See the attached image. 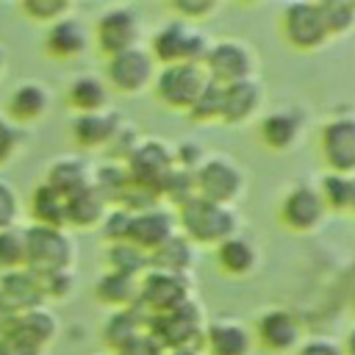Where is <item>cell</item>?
<instances>
[{
	"mask_svg": "<svg viewBox=\"0 0 355 355\" xmlns=\"http://www.w3.org/2000/svg\"><path fill=\"white\" fill-rule=\"evenodd\" d=\"M178 227L194 247H219L239 233V216L230 205L191 197L178 208Z\"/></svg>",
	"mask_w": 355,
	"mask_h": 355,
	"instance_id": "6da1fadb",
	"label": "cell"
},
{
	"mask_svg": "<svg viewBox=\"0 0 355 355\" xmlns=\"http://www.w3.org/2000/svg\"><path fill=\"white\" fill-rule=\"evenodd\" d=\"M75 263V241L67 227L28 225L25 227V269L39 277H50L72 269Z\"/></svg>",
	"mask_w": 355,
	"mask_h": 355,
	"instance_id": "7a4b0ae2",
	"label": "cell"
},
{
	"mask_svg": "<svg viewBox=\"0 0 355 355\" xmlns=\"http://www.w3.org/2000/svg\"><path fill=\"white\" fill-rule=\"evenodd\" d=\"M205 313L202 305L191 297L189 302L166 311V313H155L150 316L147 333L158 341V347L166 349H202V338H205Z\"/></svg>",
	"mask_w": 355,
	"mask_h": 355,
	"instance_id": "3957f363",
	"label": "cell"
},
{
	"mask_svg": "<svg viewBox=\"0 0 355 355\" xmlns=\"http://www.w3.org/2000/svg\"><path fill=\"white\" fill-rule=\"evenodd\" d=\"M147 50L153 53L158 67H166V64H202L208 50H211V39L197 25L175 17V19L164 22L153 33Z\"/></svg>",
	"mask_w": 355,
	"mask_h": 355,
	"instance_id": "277c9868",
	"label": "cell"
},
{
	"mask_svg": "<svg viewBox=\"0 0 355 355\" xmlns=\"http://www.w3.org/2000/svg\"><path fill=\"white\" fill-rule=\"evenodd\" d=\"M208 86H211V78L202 64H166V67H158L153 80L155 97L166 108L186 111V114L205 94Z\"/></svg>",
	"mask_w": 355,
	"mask_h": 355,
	"instance_id": "5b68a950",
	"label": "cell"
},
{
	"mask_svg": "<svg viewBox=\"0 0 355 355\" xmlns=\"http://www.w3.org/2000/svg\"><path fill=\"white\" fill-rule=\"evenodd\" d=\"M194 186L197 197L233 208V202L244 194V172L233 158L216 153L200 164V169L194 172Z\"/></svg>",
	"mask_w": 355,
	"mask_h": 355,
	"instance_id": "8992f818",
	"label": "cell"
},
{
	"mask_svg": "<svg viewBox=\"0 0 355 355\" xmlns=\"http://www.w3.org/2000/svg\"><path fill=\"white\" fill-rule=\"evenodd\" d=\"M280 33H283L286 44L300 53H313V50L324 47L330 39L322 11H319V3H311V0H297L283 8Z\"/></svg>",
	"mask_w": 355,
	"mask_h": 355,
	"instance_id": "52a82bcc",
	"label": "cell"
},
{
	"mask_svg": "<svg viewBox=\"0 0 355 355\" xmlns=\"http://www.w3.org/2000/svg\"><path fill=\"white\" fill-rule=\"evenodd\" d=\"M125 166H128V175H130L133 183H139L144 189H153L158 197H161L164 183L178 169L175 150L161 139H141L139 147L128 155Z\"/></svg>",
	"mask_w": 355,
	"mask_h": 355,
	"instance_id": "ba28073f",
	"label": "cell"
},
{
	"mask_svg": "<svg viewBox=\"0 0 355 355\" xmlns=\"http://www.w3.org/2000/svg\"><path fill=\"white\" fill-rule=\"evenodd\" d=\"M139 39H141V17L130 6H111L94 22V44L105 58L139 47Z\"/></svg>",
	"mask_w": 355,
	"mask_h": 355,
	"instance_id": "9c48e42d",
	"label": "cell"
},
{
	"mask_svg": "<svg viewBox=\"0 0 355 355\" xmlns=\"http://www.w3.org/2000/svg\"><path fill=\"white\" fill-rule=\"evenodd\" d=\"M158 64L147 47H133L105 58V83L122 94H139L153 86Z\"/></svg>",
	"mask_w": 355,
	"mask_h": 355,
	"instance_id": "30bf717a",
	"label": "cell"
},
{
	"mask_svg": "<svg viewBox=\"0 0 355 355\" xmlns=\"http://www.w3.org/2000/svg\"><path fill=\"white\" fill-rule=\"evenodd\" d=\"M202 67H205L211 83L230 86L239 80H250L255 75V55L239 39H219V42H211V50H208Z\"/></svg>",
	"mask_w": 355,
	"mask_h": 355,
	"instance_id": "8fae6325",
	"label": "cell"
},
{
	"mask_svg": "<svg viewBox=\"0 0 355 355\" xmlns=\"http://www.w3.org/2000/svg\"><path fill=\"white\" fill-rule=\"evenodd\" d=\"M319 155L327 172L355 175V114H338L319 130Z\"/></svg>",
	"mask_w": 355,
	"mask_h": 355,
	"instance_id": "7c38bea8",
	"label": "cell"
},
{
	"mask_svg": "<svg viewBox=\"0 0 355 355\" xmlns=\"http://www.w3.org/2000/svg\"><path fill=\"white\" fill-rule=\"evenodd\" d=\"M191 297H194L191 294V277L161 272V269H147L139 277V302L150 316L166 313L178 305L189 302Z\"/></svg>",
	"mask_w": 355,
	"mask_h": 355,
	"instance_id": "4fadbf2b",
	"label": "cell"
},
{
	"mask_svg": "<svg viewBox=\"0 0 355 355\" xmlns=\"http://www.w3.org/2000/svg\"><path fill=\"white\" fill-rule=\"evenodd\" d=\"M324 202L319 197V189L311 186V183H297L291 186L283 200H280V208H277V216H280V225L288 227L291 233H311L316 230L322 222H324Z\"/></svg>",
	"mask_w": 355,
	"mask_h": 355,
	"instance_id": "5bb4252c",
	"label": "cell"
},
{
	"mask_svg": "<svg viewBox=\"0 0 355 355\" xmlns=\"http://www.w3.org/2000/svg\"><path fill=\"white\" fill-rule=\"evenodd\" d=\"M300 336H302L300 319L286 308L263 311L258 316V322H255V330H252V338L258 341V347L272 352V355H283V352L297 349L300 347Z\"/></svg>",
	"mask_w": 355,
	"mask_h": 355,
	"instance_id": "9a60e30c",
	"label": "cell"
},
{
	"mask_svg": "<svg viewBox=\"0 0 355 355\" xmlns=\"http://www.w3.org/2000/svg\"><path fill=\"white\" fill-rule=\"evenodd\" d=\"M178 233V219L164 211V208H147V211H139L133 214V222H130V233H128V241L136 244L139 250H144L147 255L155 252L161 244H166L172 236Z\"/></svg>",
	"mask_w": 355,
	"mask_h": 355,
	"instance_id": "2e32d148",
	"label": "cell"
},
{
	"mask_svg": "<svg viewBox=\"0 0 355 355\" xmlns=\"http://www.w3.org/2000/svg\"><path fill=\"white\" fill-rule=\"evenodd\" d=\"M147 324H150V313L141 308V302H136V305H130V308L111 311V313L103 319L100 336H103V344H105L111 352H119V349H125L128 344H133L139 336H144V333H147Z\"/></svg>",
	"mask_w": 355,
	"mask_h": 355,
	"instance_id": "e0dca14e",
	"label": "cell"
},
{
	"mask_svg": "<svg viewBox=\"0 0 355 355\" xmlns=\"http://www.w3.org/2000/svg\"><path fill=\"white\" fill-rule=\"evenodd\" d=\"M302 125H305V119L297 108H275L261 116L258 136H261L263 147H269L272 153H286L300 141Z\"/></svg>",
	"mask_w": 355,
	"mask_h": 355,
	"instance_id": "ac0fdd59",
	"label": "cell"
},
{
	"mask_svg": "<svg viewBox=\"0 0 355 355\" xmlns=\"http://www.w3.org/2000/svg\"><path fill=\"white\" fill-rule=\"evenodd\" d=\"M89 50V31L80 19L64 17L44 31V53L58 61H75Z\"/></svg>",
	"mask_w": 355,
	"mask_h": 355,
	"instance_id": "d6986e66",
	"label": "cell"
},
{
	"mask_svg": "<svg viewBox=\"0 0 355 355\" xmlns=\"http://www.w3.org/2000/svg\"><path fill=\"white\" fill-rule=\"evenodd\" d=\"M252 333L239 319H211L202 338L205 355H250Z\"/></svg>",
	"mask_w": 355,
	"mask_h": 355,
	"instance_id": "ffe728a7",
	"label": "cell"
},
{
	"mask_svg": "<svg viewBox=\"0 0 355 355\" xmlns=\"http://www.w3.org/2000/svg\"><path fill=\"white\" fill-rule=\"evenodd\" d=\"M0 294H3L19 313L33 311V308H44V302H47L44 280H42L36 272L25 269V266L0 275Z\"/></svg>",
	"mask_w": 355,
	"mask_h": 355,
	"instance_id": "44dd1931",
	"label": "cell"
},
{
	"mask_svg": "<svg viewBox=\"0 0 355 355\" xmlns=\"http://www.w3.org/2000/svg\"><path fill=\"white\" fill-rule=\"evenodd\" d=\"M263 105V89L255 78L222 86V122L244 125L250 122Z\"/></svg>",
	"mask_w": 355,
	"mask_h": 355,
	"instance_id": "7402d4cb",
	"label": "cell"
},
{
	"mask_svg": "<svg viewBox=\"0 0 355 355\" xmlns=\"http://www.w3.org/2000/svg\"><path fill=\"white\" fill-rule=\"evenodd\" d=\"M44 183L50 189H55L58 194L72 197V194L94 186V169L80 155H61V158H55L50 164V169L44 175Z\"/></svg>",
	"mask_w": 355,
	"mask_h": 355,
	"instance_id": "603a6c76",
	"label": "cell"
},
{
	"mask_svg": "<svg viewBox=\"0 0 355 355\" xmlns=\"http://www.w3.org/2000/svg\"><path fill=\"white\" fill-rule=\"evenodd\" d=\"M122 116L116 111H97V114H78L72 119V139L83 150H105L119 128Z\"/></svg>",
	"mask_w": 355,
	"mask_h": 355,
	"instance_id": "cb8c5ba5",
	"label": "cell"
},
{
	"mask_svg": "<svg viewBox=\"0 0 355 355\" xmlns=\"http://www.w3.org/2000/svg\"><path fill=\"white\" fill-rule=\"evenodd\" d=\"M47 108H50V92L39 80L17 83L14 92L8 94V103H6L8 119L11 122H19V125H28V122L42 119L47 114Z\"/></svg>",
	"mask_w": 355,
	"mask_h": 355,
	"instance_id": "d4e9b609",
	"label": "cell"
},
{
	"mask_svg": "<svg viewBox=\"0 0 355 355\" xmlns=\"http://www.w3.org/2000/svg\"><path fill=\"white\" fill-rule=\"evenodd\" d=\"M94 300L111 311H122L139 302V277L105 269L94 283Z\"/></svg>",
	"mask_w": 355,
	"mask_h": 355,
	"instance_id": "484cf974",
	"label": "cell"
},
{
	"mask_svg": "<svg viewBox=\"0 0 355 355\" xmlns=\"http://www.w3.org/2000/svg\"><path fill=\"white\" fill-rule=\"evenodd\" d=\"M194 263H197V247L183 233H175L166 244H161L155 252H150V269L191 277Z\"/></svg>",
	"mask_w": 355,
	"mask_h": 355,
	"instance_id": "4316f807",
	"label": "cell"
},
{
	"mask_svg": "<svg viewBox=\"0 0 355 355\" xmlns=\"http://www.w3.org/2000/svg\"><path fill=\"white\" fill-rule=\"evenodd\" d=\"M216 263L230 277H247L258 266V250L247 236L236 233L216 247Z\"/></svg>",
	"mask_w": 355,
	"mask_h": 355,
	"instance_id": "83f0119b",
	"label": "cell"
},
{
	"mask_svg": "<svg viewBox=\"0 0 355 355\" xmlns=\"http://www.w3.org/2000/svg\"><path fill=\"white\" fill-rule=\"evenodd\" d=\"M67 100H69V105H72L78 114H97V111H105V108H108L111 92H108L105 78L92 75V72H83V75H78V78L69 83Z\"/></svg>",
	"mask_w": 355,
	"mask_h": 355,
	"instance_id": "f1b7e54d",
	"label": "cell"
},
{
	"mask_svg": "<svg viewBox=\"0 0 355 355\" xmlns=\"http://www.w3.org/2000/svg\"><path fill=\"white\" fill-rule=\"evenodd\" d=\"M108 208L111 205L105 202V197L94 186H89V189L67 197V225H72V227H97V225H103Z\"/></svg>",
	"mask_w": 355,
	"mask_h": 355,
	"instance_id": "f546056e",
	"label": "cell"
},
{
	"mask_svg": "<svg viewBox=\"0 0 355 355\" xmlns=\"http://www.w3.org/2000/svg\"><path fill=\"white\" fill-rule=\"evenodd\" d=\"M31 216H33V225L67 227V197L42 180L31 191Z\"/></svg>",
	"mask_w": 355,
	"mask_h": 355,
	"instance_id": "4dcf8cb0",
	"label": "cell"
},
{
	"mask_svg": "<svg viewBox=\"0 0 355 355\" xmlns=\"http://www.w3.org/2000/svg\"><path fill=\"white\" fill-rule=\"evenodd\" d=\"M14 330H19L22 336H28L31 341H36L39 347L47 349V347L55 341V336H58V319H55V313L47 311V308H33V311L19 313Z\"/></svg>",
	"mask_w": 355,
	"mask_h": 355,
	"instance_id": "1f68e13d",
	"label": "cell"
},
{
	"mask_svg": "<svg viewBox=\"0 0 355 355\" xmlns=\"http://www.w3.org/2000/svg\"><path fill=\"white\" fill-rule=\"evenodd\" d=\"M130 175H128V166L122 161H108L103 166L94 169V189L105 197V202L114 208L119 205V200L125 197L128 186H130Z\"/></svg>",
	"mask_w": 355,
	"mask_h": 355,
	"instance_id": "d6a6232c",
	"label": "cell"
},
{
	"mask_svg": "<svg viewBox=\"0 0 355 355\" xmlns=\"http://www.w3.org/2000/svg\"><path fill=\"white\" fill-rule=\"evenodd\" d=\"M105 261H108V269L122 272V275H130V277H141L150 269V255L144 250H139L136 244H130V241H114V244H108Z\"/></svg>",
	"mask_w": 355,
	"mask_h": 355,
	"instance_id": "836d02e7",
	"label": "cell"
},
{
	"mask_svg": "<svg viewBox=\"0 0 355 355\" xmlns=\"http://www.w3.org/2000/svg\"><path fill=\"white\" fill-rule=\"evenodd\" d=\"M316 189H319V197H322L327 211H349V205H352V180H349V175L324 172V178L319 180Z\"/></svg>",
	"mask_w": 355,
	"mask_h": 355,
	"instance_id": "e575fe53",
	"label": "cell"
},
{
	"mask_svg": "<svg viewBox=\"0 0 355 355\" xmlns=\"http://www.w3.org/2000/svg\"><path fill=\"white\" fill-rule=\"evenodd\" d=\"M319 11H322V19H324L330 39L349 33L355 28V3H349V0H322Z\"/></svg>",
	"mask_w": 355,
	"mask_h": 355,
	"instance_id": "d590c367",
	"label": "cell"
},
{
	"mask_svg": "<svg viewBox=\"0 0 355 355\" xmlns=\"http://www.w3.org/2000/svg\"><path fill=\"white\" fill-rule=\"evenodd\" d=\"M25 266V227L14 225L0 230V272Z\"/></svg>",
	"mask_w": 355,
	"mask_h": 355,
	"instance_id": "8d00e7d4",
	"label": "cell"
},
{
	"mask_svg": "<svg viewBox=\"0 0 355 355\" xmlns=\"http://www.w3.org/2000/svg\"><path fill=\"white\" fill-rule=\"evenodd\" d=\"M22 14L33 22H47V28L64 17H72L69 0H22Z\"/></svg>",
	"mask_w": 355,
	"mask_h": 355,
	"instance_id": "74e56055",
	"label": "cell"
},
{
	"mask_svg": "<svg viewBox=\"0 0 355 355\" xmlns=\"http://www.w3.org/2000/svg\"><path fill=\"white\" fill-rule=\"evenodd\" d=\"M189 119L191 122H222V86L219 83H211L205 89V94L189 111Z\"/></svg>",
	"mask_w": 355,
	"mask_h": 355,
	"instance_id": "f35d334b",
	"label": "cell"
},
{
	"mask_svg": "<svg viewBox=\"0 0 355 355\" xmlns=\"http://www.w3.org/2000/svg\"><path fill=\"white\" fill-rule=\"evenodd\" d=\"M139 141H141V136H139V128L136 125H130V122H119V128H116V133H114V139H111V144L105 147V153H108V158L111 161H128V155L139 147Z\"/></svg>",
	"mask_w": 355,
	"mask_h": 355,
	"instance_id": "ab89813d",
	"label": "cell"
},
{
	"mask_svg": "<svg viewBox=\"0 0 355 355\" xmlns=\"http://www.w3.org/2000/svg\"><path fill=\"white\" fill-rule=\"evenodd\" d=\"M161 197H166V200H172L178 208L186 202V200H191V197H197V186H194V172H186V169H175L172 172V178L164 183V189H161Z\"/></svg>",
	"mask_w": 355,
	"mask_h": 355,
	"instance_id": "60d3db41",
	"label": "cell"
},
{
	"mask_svg": "<svg viewBox=\"0 0 355 355\" xmlns=\"http://www.w3.org/2000/svg\"><path fill=\"white\" fill-rule=\"evenodd\" d=\"M130 222H133V211L119 208V205L108 208V214H105V219H103V225H100L103 233H105V239H108V244H114V241H128Z\"/></svg>",
	"mask_w": 355,
	"mask_h": 355,
	"instance_id": "b9f144b4",
	"label": "cell"
},
{
	"mask_svg": "<svg viewBox=\"0 0 355 355\" xmlns=\"http://www.w3.org/2000/svg\"><path fill=\"white\" fill-rule=\"evenodd\" d=\"M169 8L175 11L178 19H186V22H202L205 17H211L219 6L214 0H172Z\"/></svg>",
	"mask_w": 355,
	"mask_h": 355,
	"instance_id": "7bdbcfd3",
	"label": "cell"
},
{
	"mask_svg": "<svg viewBox=\"0 0 355 355\" xmlns=\"http://www.w3.org/2000/svg\"><path fill=\"white\" fill-rule=\"evenodd\" d=\"M47 349L22 336L19 330H8L0 336V355H44Z\"/></svg>",
	"mask_w": 355,
	"mask_h": 355,
	"instance_id": "ee69618b",
	"label": "cell"
},
{
	"mask_svg": "<svg viewBox=\"0 0 355 355\" xmlns=\"http://www.w3.org/2000/svg\"><path fill=\"white\" fill-rule=\"evenodd\" d=\"M19 147H22V133H19V128H17L8 116H0V166L11 164L14 155L19 153Z\"/></svg>",
	"mask_w": 355,
	"mask_h": 355,
	"instance_id": "f6af8a7d",
	"label": "cell"
},
{
	"mask_svg": "<svg viewBox=\"0 0 355 355\" xmlns=\"http://www.w3.org/2000/svg\"><path fill=\"white\" fill-rule=\"evenodd\" d=\"M17 216H19V197L11 183L0 180V230L14 227Z\"/></svg>",
	"mask_w": 355,
	"mask_h": 355,
	"instance_id": "bcb514c9",
	"label": "cell"
},
{
	"mask_svg": "<svg viewBox=\"0 0 355 355\" xmlns=\"http://www.w3.org/2000/svg\"><path fill=\"white\" fill-rule=\"evenodd\" d=\"M44 280V294L47 300H67L72 291H75V269H67V272H58V275H50V277H42Z\"/></svg>",
	"mask_w": 355,
	"mask_h": 355,
	"instance_id": "7dc6e473",
	"label": "cell"
},
{
	"mask_svg": "<svg viewBox=\"0 0 355 355\" xmlns=\"http://www.w3.org/2000/svg\"><path fill=\"white\" fill-rule=\"evenodd\" d=\"M205 158L208 155H205L202 144H197V141H183L175 150V164H178V169H186V172H197Z\"/></svg>",
	"mask_w": 355,
	"mask_h": 355,
	"instance_id": "c3c4849f",
	"label": "cell"
},
{
	"mask_svg": "<svg viewBox=\"0 0 355 355\" xmlns=\"http://www.w3.org/2000/svg\"><path fill=\"white\" fill-rule=\"evenodd\" d=\"M297 355H344V352L330 338H308L297 347Z\"/></svg>",
	"mask_w": 355,
	"mask_h": 355,
	"instance_id": "681fc988",
	"label": "cell"
},
{
	"mask_svg": "<svg viewBox=\"0 0 355 355\" xmlns=\"http://www.w3.org/2000/svg\"><path fill=\"white\" fill-rule=\"evenodd\" d=\"M114 355H164V349L158 347V341H155L150 333H144V336H139L133 344H128L125 349H119V352H114Z\"/></svg>",
	"mask_w": 355,
	"mask_h": 355,
	"instance_id": "f907efd6",
	"label": "cell"
},
{
	"mask_svg": "<svg viewBox=\"0 0 355 355\" xmlns=\"http://www.w3.org/2000/svg\"><path fill=\"white\" fill-rule=\"evenodd\" d=\"M17 319H19V311L0 294V336L3 333H8V330H14V324H17Z\"/></svg>",
	"mask_w": 355,
	"mask_h": 355,
	"instance_id": "816d5d0a",
	"label": "cell"
},
{
	"mask_svg": "<svg viewBox=\"0 0 355 355\" xmlns=\"http://www.w3.org/2000/svg\"><path fill=\"white\" fill-rule=\"evenodd\" d=\"M341 352H344V355H355V327L349 330V336H347V341H344Z\"/></svg>",
	"mask_w": 355,
	"mask_h": 355,
	"instance_id": "f5cc1de1",
	"label": "cell"
},
{
	"mask_svg": "<svg viewBox=\"0 0 355 355\" xmlns=\"http://www.w3.org/2000/svg\"><path fill=\"white\" fill-rule=\"evenodd\" d=\"M164 355H205L202 349H166Z\"/></svg>",
	"mask_w": 355,
	"mask_h": 355,
	"instance_id": "db71d44e",
	"label": "cell"
},
{
	"mask_svg": "<svg viewBox=\"0 0 355 355\" xmlns=\"http://www.w3.org/2000/svg\"><path fill=\"white\" fill-rule=\"evenodd\" d=\"M3 75H6V50L0 44V80H3Z\"/></svg>",
	"mask_w": 355,
	"mask_h": 355,
	"instance_id": "11a10c76",
	"label": "cell"
},
{
	"mask_svg": "<svg viewBox=\"0 0 355 355\" xmlns=\"http://www.w3.org/2000/svg\"><path fill=\"white\" fill-rule=\"evenodd\" d=\"M349 180H352V205H349V211H355V175Z\"/></svg>",
	"mask_w": 355,
	"mask_h": 355,
	"instance_id": "9f6ffc18",
	"label": "cell"
},
{
	"mask_svg": "<svg viewBox=\"0 0 355 355\" xmlns=\"http://www.w3.org/2000/svg\"><path fill=\"white\" fill-rule=\"evenodd\" d=\"M352 313H355V291H352Z\"/></svg>",
	"mask_w": 355,
	"mask_h": 355,
	"instance_id": "6f0895ef",
	"label": "cell"
}]
</instances>
